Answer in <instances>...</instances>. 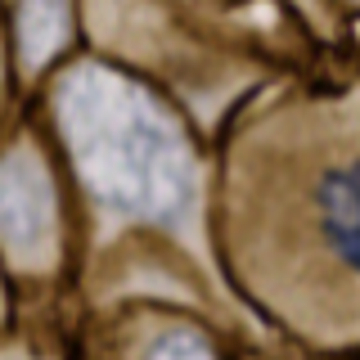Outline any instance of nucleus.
Returning a JSON list of instances; mask_svg holds the SVG:
<instances>
[{"label":"nucleus","mask_w":360,"mask_h":360,"mask_svg":"<svg viewBox=\"0 0 360 360\" xmlns=\"http://www.w3.org/2000/svg\"><path fill=\"white\" fill-rule=\"evenodd\" d=\"M311 212L333 262H342L352 275H360V158L333 162L315 176Z\"/></svg>","instance_id":"nucleus-1"},{"label":"nucleus","mask_w":360,"mask_h":360,"mask_svg":"<svg viewBox=\"0 0 360 360\" xmlns=\"http://www.w3.org/2000/svg\"><path fill=\"white\" fill-rule=\"evenodd\" d=\"M149 360H212V356L202 352L194 338H162V342L153 347Z\"/></svg>","instance_id":"nucleus-2"}]
</instances>
